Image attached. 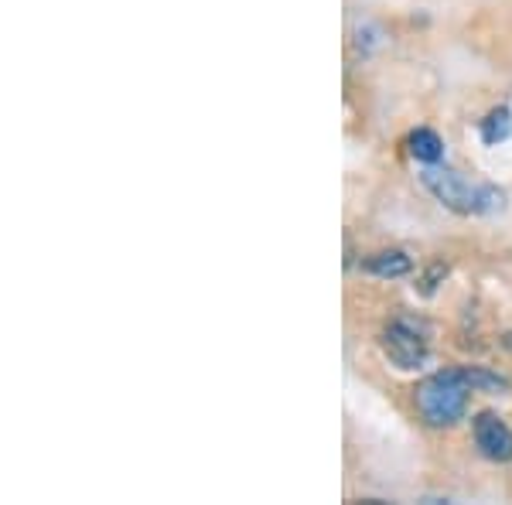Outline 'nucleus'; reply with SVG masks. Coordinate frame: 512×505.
Returning a JSON list of instances; mask_svg holds the SVG:
<instances>
[{
    "instance_id": "5",
    "label": "nucleus",
    "mask_w": 512,
    "mask_h": 505,
    "mask_svg": "<svg viewBox=\"0 0 512 505\" xmlns=\"http://www.w3.org/2000/svg\"><path fill=\"white\" fill-rule=\"evenodd\" d=\"M362 270L373 273V277H407L414 270V260H410L403 250H383V253H373L369 260H362Z\"/></svg>"
},
{
    "instance_id": "3",
    "label": "nucleus",
    "mask_w": 512,
    "mask_h": 505,
    "mask_svg": "<svg viewBox=\"0 0 512 505\" xmlns=\"http://www.w3.org/2000/svg\"><path fill=\"white\" fill-rule=\"evenodd\" d=\"M379 345L396 369H424L431 359V325L417 314H396L379 335Z\"/></svg>"
},
{
    "instance_id": "4",
    "label": "nucleus",
    "mask_w": 512,
    "mask_h": 505,
    "mask_svg": "<svg viewBox=\"0 0 512 505\" xmlns=\"http://www.w3.org/2000/svg\"><path fill=\"white\" fill-rule=\"evenodd\" d=\"M472 434H475V447L485 461H495V465H506L512 461V430L499 413H478L472 420Z\"/></svg>"
},
{
    "instance_id": "7",
    "label": "nucleus",
    "mask_w": 512,
    "mask_h": 505,
    "mask_svg": "<svg viewBox=\"0 0 512 505\" xmlns=\"http://www.w3.org/2000/svg\"><path fill=\"white\" fill-rule=\"evenodd\" d=\"M512 137V110L509 106H495V110L489 113V117L482 120V140L489 147L502 144V140Z\"/></svg>"
},
{
    "instance_id": "1",
    "label": "nucleus",
    "mask_w": 512,
    "mask_h": 505,
    "mask_svg": "<svg viewBox=\"0 0 512 505\" xmlns=\"http://www.w3.org/2000/svg\"><path fill=\"white\" fill-rule=\"evenodd\" d=\"M420 185L431 192L444 209L458 215H499L506 212V192L485 181H468L461 171L444 164H424Z\"/></svg>"
},
{
    "instance_id": "6",
    "label": "nucleus",
    "mask_w": 512,
    "mask_h": 505,
    "mask_svg": "<svg viewBox=\"0 0 512 505\" xmlns=\"http://www.w3.org/2000/svg\"><path fill=\"white\" fill-rule=\"evenodd\" d=\"M407 151L410 157H417L420 164H441L444 161V140L434 130L420 127L407 137Z\"/></svg>"
},
{
    "instance_id": "2",
    "label": "nucleus",
    "mask_w": 512,
    "mask_h": 505,
    "mask_svg": "<svg viewBox=\"0 0 512 505\" xmlns=\"http://www.w3.org/2000/svg\"><path fill=\"white\" fill-rule=\"evenodd\" d=\"M475 386H472V369L468 366H451L441 369L434 376H427L424 383L414 389L417 413L431 427H454L468 410Z\"/></svg>"
},
{
    "instance_id": "9",
    "label": "nucleus",
    "mask_w": 512,
    "mask_h": 505,
    "mask_svg": "<svg viewBox=\"0 0 512 505\" xmlns=\"http://www.w3.org/2000/svg\"><path fill=\"white\" fill-rule=\"evenodd\" d=\"M444 277H448V263H434V267L424 273V280H420V294L431 297V294L437 291V284H441Z\"/></svg>"
},
{
    "instance_id": "8",
    "label": "nucleus",
    "mask_w": 512,
    "mask_h": 505,
    "mask_svg": "<svg viewBox=\"0 0 512 505\" xmlns=\"http://www.w3.org/2000/svg\"><path fill=\"white\" fill-rule=\"evenodd\" d=\"M468 369H472L475 393H506V389H509V379L499 376V372H489V369H482V366H468Z\"/></svg>"
}]
</instances>
